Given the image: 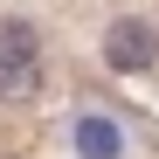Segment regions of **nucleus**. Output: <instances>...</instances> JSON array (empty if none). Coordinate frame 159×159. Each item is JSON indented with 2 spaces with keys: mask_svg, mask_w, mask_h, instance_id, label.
Listing matches in <instances>:
<instances>
[{
  "mask_svg": "<svg viewBox=\"0 0 159 159\" xmlns=\"http://www.w3.org/2000/svg\"><path fill=\"white\" fill-rule=\"evenodd\" d=\"M42 97V35L28 21H0V104Z\"/></svg>",
  "mask_w": 159,
  "mask_h": 159,
  "instance_id": "nucleus-1",
  "label": "nucleus"
},
{
  "mask_svg": "<svg viewBox=\"0 0 159 159\" xmlns=\"http://www.w3.org/2000/svg\"><path fill=\"white\" fill-rule=\"evenodd\" d=\"M104 62H111L118 76H145V69L159 62V35H152V21H139V14L111 21V28H104Z\"/></svg>",
  "mask_w": 159,
  "mask_h": 159,
  "instance_id": "nucleus-2",
  "label": "nucleus"
},
{
  "mask_svg": "<svg viewBox=\"0 0 159 159\" xmlns=\"http://www.w3.org/2000/svg\"><path fill=\"white\" fill-rule=\"evenodd\" d=\"M69 139H76V152H83V159H118V152H125V131H118L111 118H76Z\"/></svg>",
  "mask_w": 159,
  "mask_h": 159,
  "instance_id": "nucleus-3",
  "label": "nucleus"
}]
</instances>
